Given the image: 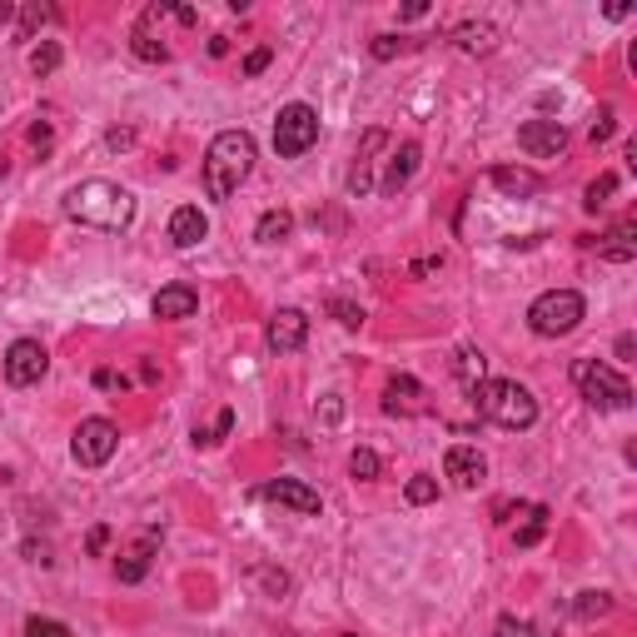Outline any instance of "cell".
<instances>
[{"instance_id":"cell-1","label":"cell","mask_w":637,"mask_h":637,"mask_svg":"<svg viewBox=\"0 0 637 637\" xmlns=\"http://www.w3.org/2000/svg\"><path fill=\"white\" fill-rule=\"evenodd\" d=\"M66 215L100 235H125L135 225V195L115 180H86L66 195Z\"/></svg>"},{"instance_id":"cell-2","label":"cell","mask_w":637,"mask_h":637,"mask_svg":"<svg viewBox=\"0 0 637 637\" xmlns=\"http://www.w3.org/2000/svg\"><path fill=\"white\" fill-rule=\"evenodd\" d=\"M254 174V135L249 130H219L205 150V195L225 205L239 184Z\"/></svg>"},{"instance_id":"cell-3","label":"cell","mask_w":637,"mask_h":637,"mask_svg":"<svg viewBox=\"0 0 637 637\" xmlns=\"http://www.w3.org/2000/svg\"><path fill=\"white\" fill-rule=\"evenodd\" d=\"M474 409L484 413L488 423H498V429H533L538 423V399H533L523 384H513V378H484L474 389Z\"/></svg>"},{"instance_id":"cell-4","label":"cell","mask_w":637,"mask_h":637,"mask_svg":"<svg viewBox=\"0 0 637 637\" xmlns=\"http://www.w3.org/2000/svg\"><path fill=\"white\" fill-rule=\"evenodd\" d=\"M583 314H588V299L578 289H548L528 304V329L538 339H562L583 325Z\"/></svg>"},{"instance_id":"cell-5","label":"cell","mask_w":637,"mask_h":637,"mask_svg":"<svg viewBox=\"0 0 637 637\" xmlns=\"http://www.w3.org/2000/svg\"><path fill=\"white\" fill-rule=\"evenodd\" d=\"M572 389L583 394L593 409H627L633 403V384H627L617 368L598 364V359H572Z\"/></svg>"},{"instance_id":"cell-6","label":"cell","mask_w":637,"mask_h":637,"mask_svg":"<svg viewBox=\"0 0 637 637\" xmlns=\"http://www.w3.org/2000/svg\"><path fill=\"white\" fill-rule=\"evenodd\" d=\"M319 140V110L314 105H284L280 120H274V150H280V160H299L309 145Z\"/></svg>"},{"instance_id":"cell-7","label":"cell","mask_w":637,"mask_h":637,"mask_svg":"<svg viewBox=\"0 0 637 637\" xmlns=\"http://www.w3.org/2000/svg\"><path fill=\"white\" fill-rule=\"evenodd\" d=\"M120 448V429L110 419H80L76 439H70V454L80 468H105Z\"/></svg>"},{"instance_id":"cell-8","label":"cell","mask_w":637,"mask_h":637,"mask_svg":"<svg viewBox=\"0 0 637 637\" xmlns=\"http://www.w3.org/2000/svg\"><path fill=\"white\" fill-rule=\"evenodd\" d=\"M45 368H50V354H45L41 339H15V344L5 349V384H11V389L41 384Z\"/></svg>"},{"instance_id":"cell-9","label":"cell","mask_w":637,"mask_h":637,"mask_svg":"<svg viewBox=\"0 0 637 637\" xmlns=\"http://www.w3.org/2000/svg\"><path fill=\"white\" fill-rule=\"evenodd\" d=\"M304 339H309V314L304 309H274L270 314V325H264L270 354H299Z\"/></svg>"},{"instance_id":"cell-10","label":"cell","mask_w":637,"mask_h":637,"mask_svg":"<svg viewBox=\"0 0 637 637\" xmlns=\"http://www.w3.org/2000/svg\"><path fill=\"white\" fill-rule=\"evenodd\" d=\"M260 498H270V503H280V508H294L299 519H314V513L325 508V498H319V488L299 484V478H270V484L260 488Z\"/></svg>"},{"instance_id":"cell-11","label":"cell","mask_w":637,"mask_h":637,"mask_svg":"<svg viewBox=\"0 0 637 637\" xmlns=\"http://www.w3.org/2000/svg\"><path fill=\"white\" fill-rule=\"evenodd\" d=\"M519 150L533 155V160H553V155L568 150V130H562L558 120H528L519 130Z\"/></svg>"},{"instance_id":"cell-12","label":"cell","mask_w":637,"mask_h":637,"mask_svg":"<svg viewBox=\"0 0 637 637\" xmlns=\"http://www.w3.org/2000/svg\"><path fill=\"white\" fill-rule=\"evenodd\" d=\"M443 474L454 478V488H478L488 478V458L478 448H468V443H454L448 458H443Z\"/></svg>"},{"instance_id":"cell-13","label":"cell","mask_w":637,"mask_h":637,"mask_svg":"<svg viewBox=\"0 0 637 637\" xmlns=\"http://www.w3.org/2000/svg\"><path fill=\"white\" fill-rule=\"evenodd\" d=\"M384 145H389V135L384 130H364V140H359V155H354V170H349V195L354 200H364L368 190H374V155L384 150Z\"/></svg>"},{"instance_id":"cell-14","label":"cell","mask_w":637,"mask_h":637,"mask_svg":"<svg viewBox=\"0 0 637 637\" xmlns=\"http://www.w3.org/2000/svg\"><path fill=\"white\" fill-rule=\"evenodd\" d=\"M155 319H164V325H180V319H195L200 309V294L190 289V284H164L160 294H155Z\"/></svg>"},{"instance_id":"cell-15","label":"cell","mask_w":637,"mask_h":637,"mask_svg":"<svg viewBox=\"0 0 637 637\" xmlns=\"http://www.w3.org/2000/svg\"><path fill=\"white\" fill-rule=\"evenodd\" d=\"M155 548H160V533H140V538L130 543V548H125V558L115 562V578L120 583H140L145 572H150V558H155Z\"/></svg>"},{"instance_id":"cell-16","label":"cell","mask_w":637,"mask_h":637,"mask_svg":"<svg viewBox=\"0 0 637 637\" xmlns=\"http://www.w3.org/2000/svg\"><path fill=\"white\" fill-rule=\"evenodd\" d=\"M205 235H209V215L200 205H180L170 215V244L174 249H195Z\"/></svg>"},{"instance_id":"cell-17","label":"cell","mask_w":637,"mask_h":637,"mask_svg":"<svg viewBox=\"0 0 637 637\" xmlns=\"http://www.w3.org/2000/svg\"><path fill=\"white\" fill-rule=\"evenodd\" d=\"M448 41H454L464 55H493L498 41H503V31H498L493 21H464V25H454Z\"/></svg>"},{"instance_id":"cell-18","label":"cell","mask_w":637,"mask_h":637,"mask_svg":"<svg viewBox=\"0 0 637 637\" xmlns=\"http://www.w3.org/2000/svg\"><path fill=\"white\" fill-rule=\"evenodd\" d=\"M413 170H419V145L403 140L399 150L389 155V170H384V180H378V195H399L403 184L413 180Z\"/></svg>"},{"instance_id":"cell-19","label":"cell","mask_w":637,"mask_h":637,"mask_svg":"<svg viewBox=\"0 0 637 637\" xmlns=\"http://www.w3.org/2000/svg\"><path fill=\"white\" fill-rule=\"evenodd\" d=\"M423 409V384L409 374H394L384 389V413H419Z\"/></svg>"},{"instance_id":"cell-20","label":"cell","mask_w":637,"mask_h":637,"mask_svg":"<svg viewBox=\"0 0 637 637\" xmlns=\"http://www.w3.org/2000/svg\"><path fill=\"white\" fill-rule=\"evenodd\" d=\"M493 184L503 190V195H513V200L538 195V190H543L538 174H533V170H519V164H498V170H493Z\"/></svg>"},{"instance_id":"cell-21","label":"cell","mask_w":637,"mask_h":637,"mask_svg":"<svg viewBox=\"0 0 637 637\" xmlns=\"http://www.w3.org/2000/svg\"><path fill=\"white\" fill-rule=\"evenodd\" d=\"M484 368H488V359L478 354V349H458V354H454V378L464 384L468 394H474L478 384H484Z\"/></svg>"},{"instance_id":"cell-22","label":"cell","mask_w":637,"mask_h":637,"mask_svg":"<svg viewBox=\"0 0 637 637\" xmlns=\"http://www.w3.org/2000/svg\"><path fill=\"white\" fill-rule=\"evenodd\" d=\"M294 235V215L289 209H270V215H260V225H254V239L260 244H280V239Z\"/></svg>"},{"instance_id":"cell-23","label":"cell","mask_w":637,"mask_h":637,"mask_svg":"<svg viewBox=\"0 0 637 637\" xmlns=\"http://www.w3.org/2000/svg\"><path fill=\"white\" fill-rule=\"evenodd\" d=\"M130 45H135V55H140V60H150V66L170 60V45H160V41H155V35H150V25H145V21L130 31Z\"/></svg>"},{"instance_id":"cell-24","label":"cell","mask_w":637,"mask_h":637,"mask_svg":"<svg viewBox=\"0 0 637 637\" xmlns=\"http://www.w3.org/2000/svg\"><path fill=\"white\" fill-rule=\"evenodd\" d=\"M613 613V593H578V603H572V617L578 623H598V617Z\"/></svg>"},{"instance_id":"cell-25","label":"cell","mask_w":637,"mask_h":637,"mask_svg":"<svg viewBox=\"0 0 637 637\" xmlns=\"http://www.w3.org/2000/svg\"><path fill=\"white\" fill-rule=\"evenodd\" d=\"M543 533H548V508H528V523H523L519 533H513V543H519V548H533V543L543 538Z\"/></svg>"},{"instance_id":"cell-26","label":"cell","mask_w":637,"mask_h":637,"mask_svg":"<svg viewBox=\"0 0 637 637\" xmlns=\"http://www.w3.org/2000/svg\"><path fill=\"white\" fill-rule=\"evenodd\" d=\"M493 637H548V633H543L538 623H528V617H513V613H508V617H498Z\"/></svg>"},{"instance_id":"cell-27","label":"cell","mask_w":637,"mask_h":637,"mask_svg":"<svg viewBox=\"0 0 637 637\" xmlns=\"http://www.w3.org/2000/svg\"><path fill=\"white\" fill-rule=\"evenodd\" d=\"M249 578H254V583H260L270 598H284V593L294 588V583H289V572H280V568H254Z\"/></svg>"},{"instance_id":"cell-28","label":"cell","mask_w":637,"mask_h":637,"mask_svg":"<svg viewBox=\"0 0 637 637\" xmlns=\"http://www.w3.org/2000/svg\"><path fill=\"white\" fill-rule=\"evenodd\" d=\"M403 498H409L413 508H423V503H433V498H439V484H433L429 474H413L409 488H403Z\"/></svg>"},{"instance_id":"cell-29","label":"cell","mask_w":637,"mask_h":637,"mask_svg":"<svg viewBox=\"0 0 637 637\" xmlns=\"http://www.w3.org/2000/svg\"><path fill=\"white\" fill-rule=\"evenodd\" d=\"M55 66H60V45H55V41H41V45L31 50V70H35V76H50Z\"/></svg>"},{"instance_id":"cell-30","label":"cell","mask_w":637,"mask_h":637,"mask_svg":"<svg viewBox=\"0 0 637 637\" xmlns=\"http://www.w3.org/2000/svg\"><path fill=\"white\" fill-rule=\"evenodd\" d=\"M349 474L364 478V484H374V478H378V454H374V448H354V458H349Z\"/></svg>"},{"instance_id":"cell-31","label":"cell","mask_w":637,"mask_h":637,"mask_svg":"<svg viewBox=\"0 0 637 637\" xmlns=\"http://www.w3.org/2000/svg\"><path fill=\"white\" fill-rule=\"evenodd\" d=\"M409 45L413 41H399V35H374V41H368V55H374V60H394V55H403Z\"/></svg>"},{"instance_id":"cell-32","label":"cell","mask_w":637,"mask_h":637,"mask_svg":"<svg viewBox=\"0 0 637 637\" xmlns=\"http://www.w3.org/2000/svg\"><path fill=\"white\" fill-rule=\"evenodd\" d=\"M25 637H76L66 623H55V617H25Z\"/></svg>"},{"instance_id":"cell-33","label":"cell","mask_w":637,"mask_h":637,"mask_svg":"<svg viewBox=\"0 0 637 637\" xmlns=\"http://www.w3.org/2000/svg\"><path fill=\"white\" fill-rule=\"evenodd\" d=\"M613 190H617V174H598V180L588 184V200H583V205H588V209H603Z\"/></svg>"},{"instance_id":"cell-34","label":"cell","mask_w":637,"mask_h":637,"mask_svg":"<svg viewBox=\"0 0 637 637\" xmlns=\"http://www.w3.org/2000/svg\"><path fill=\"white\" fill-rule=\"evenodd\" d=\"M633 254H637L633 229H617V235H613V244H603V260H617V264H623V260H633Z\"/></svg>"},{"instance_id":"cell-35","label":"cell","mask_w":637,"mask_h":637,"mask_svg":"<svg viewBox=\"0 0 637 637\" xmlns=\"http://www.w3.org/2000/svg\"><path fill=\"white\" fill-rule=\"evenodd\" d=\"M50 21V11L45 5H25V15H21V31H15V41H35V31Z\"/></svg>"},{"instance_id":"cell-36","label":"cell","mask_w":637,"mask_h":637,"mask_svg":"<svg viewBox=\"0 0 637 637\" xmlns=\"http://www.w3.org/2000/svg\"><path fill=\"white\" fill-rule=\"evenodd\" d=\"M329 314H334V319H339L344 329H359V325H364V309H359V304H349V299H329Z\"/></svg>"},{"instance_id":"cell-37","label":"cell","mask_w":637,"mask_h":637,"mask_svg":"<svg viewBox=\"0 0 637 637\" xmlns=\"http://www.w3.org/2000/svg\"><path fill=\"white\" fill-rule=\"evenodd\" d=\"M270 60H274V50H270V45H260V50H249L244 76H264V70H270Z\"/></svg>"},{"instance_id":"cell-38","label":"cell","mask_w":637,"mask_h":637,"mask_svg":"<svg viewBox=\"0 0 637 637\" xmlns=\"http://www.w3.org/2000/svg\"><path fill=\"white\" fill-rule=\"evenodd\" d=\"M607 135H613V110H603V115L593 120V130H588V140H593V145H603Z\"/></svg>"},{"instance_id":"cell-39","label":"cell","mask_w":637,"mask_h":637,"mask_svg":"<svg viewBox=\"0 0 637 637\" xmlns=\"http://www.w3.org/2000/svg\"><path fill=\"white\" fill-rule=\"evenodd\" d=\"M105 543H110V528H105V523H100V528H90V543H86L90 553H105Z\"/></svg>"},{"instance_id":"cell-40","label":"cell","mask_w":637,"mask_h":637,"mask_svg":"<svg viewBox=\"0 0 637 637\" xmlns=\"http://www.w3.org/2000/svg\"><path fill=\"white\" fill-rule=\"evenodd\" d=\"M105 140H110V150H125V145H130V140H135V135H130V130H110V135H105Z\"/></svg>"},{"instance_id":"cell-41","label":"cell","mask_w":637,"mask_h":637,"mask_svg":"<svg viewBox=\"0 0 637 637\" xmlns=\"http://www.w3.org/2000/svg\"><path fill=\"white\" fill-rule=\"evenodd\" d=\"M25 558H35V562H50V548H45V543H25Z\"/></svg>"},{"instance_id":"cell-42","label":"cell","mask_w":637,"mask_h":637,"mask_svg":"<svg viewBox=\"0 0 637 637\" xmlns=\"http://www.w3.org/2000/svg\"><path fill=\"white\" fill-rule=\"evenodd\" d=\"M633 349H637V339H633V334L617 339V359H633Z\"/></svg>"},{"instance_id":"cell-43","label":"cell","mask_w":637,"mask_h":637,"mask_svg":"<svg viewBox=\"0 0 637 637\" xmlns=\"http://www.w3.org/2000/svg\"><path fill=\"white\" fill-rule=\"evenodd\" d=\"M419 15H429V5H423V0H413V5H403V21H419Z\"/></svg>"},{"instance_id":"cell-44","label":"cell","mask_w":637,"mask_h":637,"mask_svg":"<svg viewBox=\"0 0 637 637\" xmlns=\"http://www.w3.org/2000/svg\"><path fill=\"white\" fill-rule=\"evenodd\" d=\"M11 15H15V5H11V0H0V31L11 25Z\"/></svg>"},{"instance_id":"cell-45","label":"cell","mask_w":637,"mask_h":637,"mask_svg":"<svg viewBox=\"0 0 637 637\" xmlns=\"http://www.w3.org/2000/svg\"><path fill=\"white\" fill-rule=\"evenodd\" d=\"M344 637H354V633H344Z\"/></svg>"}]
</instances>
